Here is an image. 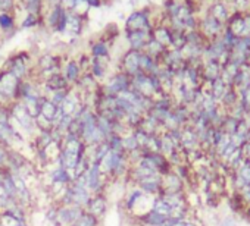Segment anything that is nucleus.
<instances>
[{"label":"nucleus","instance_id":"obj_19","mask_svg":"<svg viewBox=\"0 0 250 226\" xmlns=\"http://www.w3.org/2000/svg\"><path fill=\"white\" fill-rule=\"evenodd\" d=\"M61 74H62V75L65 76V79L74 87V85L78 82L80 76L83 75V71H81V68H80V65H78V62H77V59H68V60H65V63H63Z\"/></svg>","mask_w":250,"mask_h":226},{"label":"nucleus","instance_id":"obj_51","mask_svg":"<svg viewBox=\"0 0 250 226\" xmlns=\"http://www.w3.org/2000/svg\"><path fill=\"white\" fill-rule=\"evenodd\" d=\"M71 226H75V225H71Z\"/></svg>","mask_w":250,"mask_h":226},{"label":"nucleus","instance_id":"obj_18","mask_svg":"<svg viewBox=\"0 0 250 226\" xmlns=\"http://www.w3.org/2000/svg\"><path fill=\"white\" fill-rule=\"evenodd\" d=\"M84 31V18L83 15L75 14L74 11H68V19H66V28L63 34H68L71 37H78Z\"/></svg>","mask_w":250,"mask_h":226},{"label":"nucleus","instance_id":"obj_32","mask_svg":"<svg viewBox=\"0 0 250 226\" xmlns=\"http://www.w3.org/2000/svg\"><path fill=\"white\" fill-rule=\"evenodd\" d=\"M74 225L75 226H102V219H99L84 210Z\"/></svg>","mask_w":250,"mask_h":226},{"label":"nucleus","instance_id":"obj_14","mask_svg":"<svg viewBox=\"0 0 250 226\" xmlns=\"http://www.w3.org/2000/svg\"><path fill=\"white\" fill-rule=\"evenodd\" d=\"M42 85H43V91H44V95H46V97H47V94L52 93V91L71 90V88H72V85L65 79V76H63L61 72L53 74V75H50L49 78H46V79L42 82Z\"/></svg>","mask_w":250,"mask_h":226},{"label":"nucleus","instance_id":"obj_28","mask_svg":"<svg viewBox=\"0 0 250 226\" xmlns=\"http://www.w3.org/2000/svg\"><path fill=\"white\" fill-rule=\"evenodd\" d=\"M180 147L174 143V140L169 137L167 131L161 132V153L167 157H169L174 151H177Z\"/></svg>","mask_w":250,"mask_h":226},{"label":"nucleus","instance_id":"obj_1","mask_svg":"<svg viewBox=\"0 0 250 226\" xmlns=\"http://www.w3.org/2000/svg\"><path fill=\"white\" fill-rule=\"evenodd\" d=\"M2 68L9 71L20 81H24L33 75V57L28 52H17L5 60Z\"/></svg>","mask_w":250,"mask_h":226},{"label":"nucleus","instance_id":"obj_11","mask_svg":"<svg viewBox=\"0 0 250 226\" xmlns=\"http://www.w3.org/2000/svg\"><path fill=\"white\" fill-rule=\"evenodd\" d=\"M200 147V141H199V134L197 131L187 124L186 127L181 128V140H180V149L183 151H191Z\"/></svg>","mask_w":250,"mask_h":226},{"label":"nucleus","instance_id":"obj_46","mask_svg":"<svg viewBox=\"0 0 250 226\" xmlns=\"http://www.w3.org/2000/svg\"><path fill=\"white\" fill-rule=\"evenodd\" d=\"M11 103H12V100H9L6 95H3L2 93H0V106H6V107H9Z\"/></svg>","mask_w":250,"mask_h":226},{"label":"nucleus","instance_id":"obj_7","mask_svg":"<svg viewBox=\"0 0 250 226\" xmlns=\"http://www.w3.org/2000/svg\"><path fill=\"white\" fill-rule=\"evenodd\" d=\"M140 53L142 52H137V50H133V49H128L125 52L122 56H121V60H119V69L121 72L127 74L128 76H134L137 75L140 71Z\"/></svg>","mask_w":250,"mask_h":226},{"label":"nucleus","instance_id":"obj_41","mask_svg":"<svg viewBox=\"0 0 250 226\" xmlns=\"http://www.w3.org/2000/svg\"><path fill=\"white\" fill-rule=\"evenodd\" d=\"M17 2H20V0H0V12L14 14L17 9Z\"/></svg>","mask_w":250,"mask_h":226},{"label":"nucleus","instance_id":"obj_40","mask_svg":"<svg viewBox=\"0 0 250 226\" xmlns=\"http://www.w3.org/2000/svg\"><path fill=\"white\" fill-rule=\"evenodd\" d=\"M72 122H74V118H72V116H66V115H63V118L61 119V122H59L55 128H58V130L65 135V134L69 131V128H71Z\"/></svg>","mask_w":250,"mask_h":226},{"label":"nucleus","instance_id":"obj_16","mask_svg":"<svg viewBox=\"0 0 250 226\" xmlns=\"http://www.w3.org/2000/svg\"><path fill=\"white\" fill-rule=\"evenodd\" d=\"M81 101H84V100H83V94H81L77 88L72 87V88L69 90L68 95L65 97V100L62 101V104H61L59 107L62 109L63 115L72 116V115H74V112H75V109L78 107V104H80Z\"/></svg>","mask_w":250,"mask_h":226},{"label":"nucleus","instance_id":"obj_26","mask_svg":"<svg viewBox=\"0 0 250 226\" xmlns=\"http://www.w3.org/2000/svg\"><path fill=\"white\" fill-rule=\"evenodd\" d=\"M209 15L215 19H218L219 22L225 24L228 22L229 17H231V12L228 11V8L222 3V2H216L210 6V11H209Z\"/></svg>","mask_w":250,"mask_h":226},{"label":"nucleus","instance_id":"obj_44","mask_svg":"<svg viewBox=\"0 0 250 226\" xmlns=\"http://www.w3.org/2000/svg\"><path fill=\"white\" fill-rule=\"evenodd\" d=\"M9 121H11L9 107L0 106V124H9Z\"/></svg>","mask_w":250,"mask_h":226},{"label":"nucleus","instance_id":"obj_24","mask_svg":"<svg viewBox=\"0 0 250 226\" xmlns=\"http://www.w3.org/2000/svg\"><path fill=\"white\" fill-rule=\"evenodd\" d=\"M161 69V65L158 60H155L152 56H149L146 52L140 53V71L147 75H158Z\"/></svg>","mask_w":250,"mask_h":226},{"label":"nucleus","instance_id":"obj_12","mask_svg":"<svg viewBox=\"0 0 250 226\" xmlns=\"http://www.w3.org/2000/svg\"><path fill=\"white\" fill-rule=\"evenodd\" d=\"M136 187H139L145 194L150 197H158L164 192V185H162V175L156 173L152 176H147L142 179Z\"/></svg>","mask_w":250,"mask_h":226},{"label":"nucleus","instance_id":"obj_23","mask_svg":"<svg viewBox=\"0 0 250 226\" xmlns=\"http://www.w3.org/2000/svg\"><path fill=\"white\" fill-rule=\"evenodd\" d=\"M90 56L93 59H109L110 60V44L103 40H97L90 44Z\"/></svg>","mask_w":250,"mask_h":226},{"label":"nucleus","instance_id":"obj_5","mask_svg":"<svg viewBox=\"0 0 250 226\" xmlns=\"http://www.w3.org/2000/svg\"><path fill=\"white\" fill-rule=\"evenodd\" d=\"M225 30V24L219 22L218 19L212 18L210 15L202 18L197 24V31L208 40V41H213L216 38H219L222 36Z\"/></svg>","mask_w":250,"mask_h":226},{"label":"nucleus","instance_id":"obj_8","mask_svg":"<svg viewBox=\"0 0 250 226\" xmlns=\"http://www.w3.org/2000/svg\"><path fill=\"white\" fill-rule=\"evenodd\" d=\"M20 82L21 81L17 76H14L9 71H6L5 68H0V93L12 101L17 100Z\"/></svg>","mask_w":250,"mask_h":226},{"label":"nucleus","instance_id":"obj_47","mask_svg":"<svg viewBox=\"0 0 250 226\" xmlns=\"http://www.w3.org/2000/svg\"><path fill=\"white\" fill-rule=\"evenodd\" d=\"M2 169H3V168H0V176H2Z\"/></svg>","mask_w":250,"mask_h":226},{"label":"nucleus","instance_id":"obj_45","mask_svg":"<svg viewBox=\"0 0 250 226\" xmlns=\"http://www.w3.org/2000/svg\"><path fill=\"white\" fill-rule=\"evenodd\" d=\"M219 226H235V219L232 216H227L221 220Z\"/></svg>","mask_w":250,"mask_h":226},{"label":"nucleus","instance_id":"obj_34","mask_svg":"<svg viewBox=\"0 0 250 226\" xmlns=\"http://www.w3.org/2000/svg\"><path fill=\"white\" fill-rule=\"evenodd\" d=\"M122 147H124L125 153H130V151H134V150L140 149L139 143H137V140H136V137L133 134V131L130 134H127L125 137H122Z\"/></svg>","mask_w":250,"mask_h":226},{"label":"nucleus","instance_id":"obj_17","mask_svg":"<svg viewBox=\"0 0 250 226\" xmlns=\"http://www.w3.org/2000/svg\"><path fill=\"white\" fill-rule=\"evenodd\" d=\"M164 192H186V182L172 170L162 176Z\"/></svg>","mask_w":250,"mask_h":226},{"label":"nucleus","instance_id":"obj_48","mask_svg":"<svg viewBox=\"0 0 250 226\" xmlns=\"http://www.w3.org/2000/svg\"><path fill=\"white\" fill-rule=\"evenodd\" d=\"M0 50H2V43H0Z\"/></svg>","mask_w":250,"mask_h":226},{"label":"nucleus","instance_id":"obj_27","mask_svg":"<svg viewBox=\"0 0 250 226\" xmlns=\"http://www.w3.org/2000/svg\"><path fill=\"white\" fill-rule=\"evenodd\" d=\"M46 95L43 97H27L22 100V104L25 106L27 112L30 113V115L36 119L39 115H40V110H42V104L44 101Z\"/></svg>","mask_w":250,"mask_h":226},{"label":"nucleus","instance_id":"obj_25","mask_svg":"<svg viewBox=\"0 0 250 226\" xmlns=\"http://www.w3.org/2000/svg\"><path fill=\"white\" fill-rule=\"evenodd\" d=\"M238 100H240L238 91H237L232 85H229V87L227 88L225 94L222 95V98L219 100V106H221V109L227 113L231 107H234V106L238 103Z\"/></svg>","mask_w":250,"mask_h":226},{"label":"nucleus","instance_id":"obj_4","mask_svg":"<svg viewBox=\"0 0 250 226\" xmlns=\"http://www.w3.org/2000/svg\"><path fill=\"white\" fill-rule=\"evenodd\" d=\"M155 25L152 24L150 15L147 9L136 11L133 12L127 21H125V33H133V31H153Z\"/></svg>","mask_w":250,"mask_h":226},{"label":"nucleus","instance_id":"obj_50","mask_svg":"<svg viewBox=\"0 0 250 226\" xmlns=\"http://www.w3.org/2000/svg\"><path fill=\"white\" fill-rule=\"evenodd\" d=\"M0 214H2V210H0Z\"/></svg>","mask_w":250,"mask_h":226},{"label":"nucleus","instance_id":"obj_29","mask_svg":"<svg viewBox=\"0 0 250 226\" xmlns=\"http://www.w3.org/2000/svg\"><path fill=\"white\" fill-rule=\"evenodd\" d=\"M152 210L156 211V213H159V214L164 216V217H171V216H172V208H171V206H169L161 195H158V197L153 198Z\"/></svg>","mask_w":250,"mask_h":226},{"label":"nucleus","instance_id":"obj_20","mask_svg":"<svg viewBox=\"0 0 250 226\" xmlns=\"http://www.w3.org/2000/svg\"><path fill=\"white\" fill-rule=\"evenodd\" d=\"M69 189L72 192V200H74V206H78L81 208H85L93 197V194L88 191V188L80 187L74 182L69 184Z\"/></svg>","mask_w":250,"mask_h":226},{"label":"nucleus","instance_id":"obj_2","mask_svg":"<svg viewBox=\"0 0 250 226\" xmlns=\"http://www.w3.org/2000/svg\"><path fill=\"white\" fill-rule=\"evenodd\" d=\"M128 88H131V76H128L127 74H124L121 71L109 75L106 81L102 82V91L107 95L118 97L121 93H124Z\"/></svg>","mask_w":250,"mask_h":226},{"label":"nucleus","instance_id":"obj_21","mask_svg":"<svg viewBox=\"0 0 250 226\" xmlns=\"http://www.w3.org/2000/svg\"><path fill=\"white\" fill-rule=\"evenodd\" d=\"M107 71H109V59H93V57H91V63H90L88 72H90L100 84L104 82L106 78L109 76Z\"/></svg>","mask_w":250,"mask_h":226},{"label":"nucleus","instance_id":"obj_36","mask_svg":"<svg viewBox=\"0 0 250 226\" xmlns=\"http://www.w3.org/2000/svg\"><path fill=\"white\" fill-rule=\"evenodd\" d=\"M42 22H43L42 17L33 15V14H27V17L21 22V28H36V27H40Z\"/></svg>","mask_w":250,"mask_h":226},{"label":"nucleus","instance_id":"obj_10","mask_svg":"<svg viewBox=\"0 0 250 226\" xmlns=\"http://www.w3.org/2000/svg\"><path fill=\"white\" fill-rule=\"evenodd\" d=\"M83 211H84V208H81L78 206H59L56 222L61 226H71L78 220V217L81 216Z\"/></svg>","mask_w":250,"mask_h":226},{"label":"nucleus","instance_id":"obj_6","mask_svg":"<svg viewBox=\"0 0 250 226\" xmlns=\"http://www.w3.org/2000/svg\"><path fill=\"white\" fill-rule=\"evenodd\" d=\"M66 19H68V9L63 8L62 5H58L50 8L49 15L46 18V24L55 33L63 34L66 28Z\"/></svg>","mask_w":250,"mask_h":226},{"label":"nucleus","instance_id":"obj_37","mask_svg":"<svg viewBox=\"0 0 250 226\" xmlns=\"http://www.w3.org/2000/svg\"><path fill=\"white\" fill-rule=\"evenodd\" d=\"M109 151H110V149H109V146H107L106 141L97 144V146H96V150H94V160H93V163H97V165H99V163L104 159V156H106Z\"/></svg>","mask_w":250,"mask_h":226},{"label":"nucleus","instance_id":"obj_15","mask_svg":"<svg viewBox=\"0 0 250 226\" xmlns=\"http://www.w3.org/2000/svg\"><path fill=\"white\" fill-rule=\"evenodd\" d=\"M100 85L102 84L90 72H83V75L80 76V79L74 85V88H77L81 94L87 95V94H94L100 88Z\"/></svg>","mask_w":250,"mask_h":226},{"label":"nucleus","instance_id":"obj_31","mask_svg":"<svg viewBox=\"0 0 250 226\" xmlns=\"http://www.w3.org/2000/svg\"><path fill=\"white\" fill-rule=\"evenodd\" d=\"M58 109H59V106H56L53 101H50V100L46 97L44 101H43V104H42L40 115L44 116V118L49 119V121H53L55 116H56V113H58Z\"/></svg>","mask_w":250,"mask_h":226},{"label":"nucleus","instance_id":"obj_22","mask_svg":"<svg viewBox=\"0 0 250 226\" xmlns=\"http://www.w3.org/2000/svg\"><path fill=\"white\" fill-rule=\"evenodd\" d=\"M0 31L8 37L14 36L17 31V18L11 12H0Z\"/></svg>","mask_w":250,"mask_h":226},{"label":"nucleus","instance_id":"obj_35","mask_svg":"<svg viewBox=\"0 0 250 226\" xmlns=\"http://www.w3.org/2000/svg\"><path fill=\"white\" fill-rule=\"evenodd\" d=\"M106 143L110 149V151H115V153H125L124 151V147H122V137L121 135H116V134H112L106 138Z\"/></svg>","mask_w":250,"mask_h":226},{"label":"nucleus","instance_id":"obj_30","mask_svg":"<svg viewBox=\"0 0 250 226\" xmlns=\"http://www.w3.org/2000/svg\"><path fill=\"white\" fill-rule=\"evenodd\" d=\"M0 226H25L14 211L11 210H2L0 214Z\"/></svg>","mask_w":250,"mask_h":226},{"label":"nucleus","instance_id":"obj_9","mask_svg":"<svg viewBox=\"0 0 250 226\" xmlns=\"http://www.w3.org/2000/svg\"><path fill=\"white\" fill-rule=\"evenodd\" d=\"M84 210L103 220L104 216L107 214V211L110 210V201L106 194H93L88 206Z\"/></svg>","mask_w":250,"mask_h":226},{"label":"nucleus","instance_id":"obj_13","mask_svg":"<svg viewBox=\"0 0 250 226\" xmlns=\"http://www.w3.org/2000/svg\"><path fill=\"white\" fill-rule=\"evenodd\" d=\"M128 41V49L143 52L147 46V43L153 38L152 31H133V33H125Z\"/></svg>","mask_w":250,"mask_h":226},{"label":"nucleus","instance_id":"obj_43","mask_svg":"<svg viewBox=\"0 0 250 226\" xmlns=\"http://www.w3.org/2000/svg\"><path fill=\"white\" fill-rule=\"evenodd\" d=\"M8 151H9V147L0 143V168H6V162H8Z\"/></svg>","mask_w":250,"mask_h":226},{"label":"nucleus","instance_id":"obj_33","mask_svg":"<svg viewBox=\"0 0 250 226\" xmlns=\"http://www.w3.org/2000/svg\"><path fill=\"white\" fill-rule=\"evenodd\" d=\"M97 128L104 135V138H107L109 135L113 134V121H110L103 115H97Z\"/></svg>","mask_w":250,"mask_h":226},{"label":"nucleus","instance_id":"obj_52","mask_svg":"<svg viewBox=\"0 0 250 226\" xmlns=\"http://www.w3.org/2000/svg\"><path fill=\"white\" fill-rule=\"evenodd\" d=\"M231 2H234V0H231Z\"/></svg>","mask_w":250,"mask_h":226},{"label":"nucleus","instance_id":"obj_42","mask_svg":"<svg viewBox=\"0 0 250 226\" xmlns=\"http://www.w3.org/2000/svg\"><path fill=\"white\" fill-rule=\"evenodd\" d=\"M11 201H12V200H11L9 195L6 194V191H5L2 182H0V210H6Z\"/></svg>","mask_w":250,"mask_h":226},{"label":"nucleus","instance_id":"obj_3","mask_svg":"<svg viewBox=\"0 0 250 226\" xmlns=\"http://www.w3.org/2000/svg\"><path fill=\"white\" fill-rule=\"evenodd\" d=\"M87 188L91 194H106L107 187L110 185V179L102 173L97 163H91L88 170L85 172Z\"/></svg>","mask_w":250,"mask_h":226},{"label":"nucleus","instance_id":"obj_49","mask_svg":"<svg viewBox=\"0 0 250 226\" xmlns=\"http://www.w3.org/2000/svg\"><path fill=\"white\" fill-rule=\"evenodd\" d=\"M249 125H250V116H249Z\"/></svg>","mask_w":250,"mask_h":226},{"label":"nucleus","instance_id":"obj_39","mask_svg":"<svg viewBox=\"0 0 250 226\" xmlns=\"http://www.w3.org/2000/svg\"><path fill=\"white\" fill-rule=\"evenodd\" d=\"M36 125H37V130H39V131H52V128H53L52 121L46 119V118L42 116V115H39V116L36 118Z\"/></svg>","mask_w":250,"mask_h":226},{"label":"nucleus","instance_id":"obj_38","mask_svg":"<svg viewBox=\"0 0 250 226\" xmlns=\"http://www.w3.org/2000/svg\"><path fill=\"white\" fill-rule=\"evenodd\" d=\"M68 93H69V90L52 91V93H49V94H47V98H49L50 101H53L56 106H61V104H62V101L65 100V97L68 95Z\"/></svg>","mask_w":250,"mask_h":226}]
</instances>
